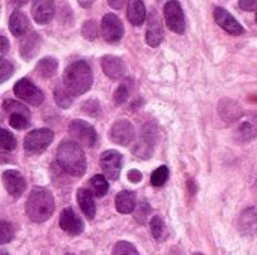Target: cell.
Returning a JSON list of instances; mask_svg holds the SVG:
<instances>
[{"instance_id":"ab89813d","label":"cell","mask_w":257,"mask_h":255,"mask_svg":"<svg viewBox=\"0 0 257 255\" xmlns=\"http://www.w3.org/2000/svg\"><path fill=\"white\" fill-rule=\"evenodd\" d=\"M239 6L244 11H257V0H239Z\"/></svg>"},{"instance_id":"7a4b0ae2","label":"cell","mask_w":257,"mask_h":255,"mask_svg":"<svg viewBox=\"0 0 257 255\" xmlns=\"http://www.w3.org/2000/svg\"><path fill=\"white\" fill-rule=\"evenodd\" d=\"M57 164L71 176H83L86 173V155L75 141H63L57 149Z\"/></svg>"},{"instance_id":"ffe728a7","label":"cell","mask_w":257,"mask_h":255,"mask_svg":"<svg viewBox=\"0 0 257 255\" xmlns=\"http://www.w3.org/2000/svg\"><path fill=\"white\" fill-rule=\"evenodd\" d=\"M39 47H41V38L38 33L32 32L30 35H27L24 38V41L21 42L20 45V54L24 60H32L33 56L38 54L39 51Z\"/></svg>"},{"instance_id":"9a60e30c","label":"cell","mask_w":257,"mask_h":255,"mask_svg":"<svg viewBox=\"0 0 257 255\" xmlns=\"http://www.w3.org/2000/svg\"><path fill=\"white\" fill-rule=\"evenodd\" d=\"M218 114L226 123H235L242 117V108L238 101L230 98H223L218 102Z\"/></svg>"},{"instance_id":"4fadbf2b","label":"cell","mask_w":257,"mask_h":255,"mask_svg":"<svg viewBox=\"0 0 257 255\" xmlns=\"http://www.w3.org/2000/svg\"><path fill=\"white\" fill-rule=\"evenodd\" d=\"M59 224H60V228H62L65 233L71 234V236H78V234H81L83 230H84L83 221L80 219V216H78L71 207L63 209V212L60 213V221H59Z\"/></svg>"},{"instance_id":"5bb4252c","label":"cell","mask_w":257,"mask_h":255,"mask_svg":"<svg viewBox=\"0 0 257 255\" xmlns=\"http://www.w3.org/2000/svg\"><path fill=\"white\" fill-rule=\"evenodd\" d=\"M2 180H3V186L6 188V191L12 197L18 198V197L23 195V192L26 189V180H24V177H23V174L20 171L8 170V171L3 173Z\"/></svg>"},{"instance_id":"52a82bcc","label":"cell","mask_w":257,"mask_h":255,"mask_svg":"<svg viewBox=\"0 0 257 255\" xmlns=\"http://www.w3.org/2000/svg\"><path fill=\"white\" fill-rule=\"evenodd\" d=\"M164 18L170 30L175 33H184L185 32V15L184 11L176 0H170L164 5Z\"/></svg>"},{"instance_id":"4316f807","label":"cell","mask_w":257,"mask_h":255,"mask_svg":"<svg viewBox=\"0 0 257 255\" xmlns=\"http://www.w3.org/2000/svg\"><path fill=\"white\" fill-rule=\"evenodd\" d=\"M54 101L59 107L62 108H69L72 105V101H74V96L65 89L63 84H57L54 87Z\"/></svg>"},{"instance_id":"ac0fdd59","label":"cell","mask_w":257,"mask_h":255,"mask_svg":"<svg viewBox=\"0 0 257 255\" xmlns=\"http://www.w3.org/2000/svg\"><path fill=\"white\" fill-rule=\"evenodd\" d=\"M238 230L244 236H253L257 233V207L245 209L238 219Z\"/></svg>"},{"instance_id":"d6a6232c","label":"cell","mask_w":257,"mask_h":255,"mask_svg":"<svg viewBox=\"0 0 257 255\" xmlns=\"http://www.w3.org/2000/svg\"><path fill=\"white\" fill-rule=\"evenodd\" d=\"M9 125L15 129H26L30 125V117H27L24 114H11Z\"/></svg>"},{"instance_id":"7402d4cb","label":"cell","mask_w":257,"mask_h":255,"mask_svg":"<svg viewBox=\"0 0 257 255\" xmlns=\"http://www.w3.org/2000/svg\"><path fill=\"white\" fill-rule=\"evenodd\" d=\"M126 17L133 26H142L146 20V8L140 0H131L126 3Z\"/></svg>"},{"instance_id":"d4e9b609","label":"cell","mask_w":257,"mask_h":255,"mask_svg":"<svg viewBox=\"0 0 257 255\" xmlns=\"http://www.w3.org/2000/svg\"><path fill=\"white\" fill-rule=\"evenodd\" d=\"M57 68H59L57 59H54V57H45V59H42V60L38 62V65H36V74L41 78H51L57 72Z\"/></svg>"},{"instance_id":"8992f818","label":"cell","mask_w":257,"mask_h":255,"mask_svg":"<svg viewBox=\"0 0 257 255\" xmlns=\"http://www.w3.org/2000/svg\"><path fill=\"white\" fill-rule=\"evenodd\" d=\"M69 134L75 141H78L80 144L86 147H93L96 144V138H98L96 131L90 123L84 120H80V119L72 120L69 123Z\"/></svg>"},{"instance_id":"8fae6325","label":"cell","mask_w":257,"mask_h":255,"mask_svg":"<svg viewBox=\"0 0 257 255\" xmlns=\"http://www.w3.org/2000/svg\"><path fill=\"white\" fill-rule=\"evenodd\" d=\"M214 18H215L217 24H218L221 29H224L229 35L239 36V35H242V33L245 32L244 27L236 21V18H235L227 9H224V8H221V6H217V8L214 9Z\"/></svg>"},{"instance_id":"f6af8a7d","label":"cell","mask_w":257,"mask_h":255,"mask_svg":"<svg viewBox=\"0 0 257 255\" xmlns=\"http://www.w3.org/2000/svg\"><path fill=\"white\" fill-rule=\"evenodd\" d=\"M6 161H8V156H5V155L0 153V164H3V162H6Z\"/></svg>"},{"instance_id":"ee69618b","label":"cell","mask_w":257,"mask_h":255,"mask_svg":"<svg viewBox=\"0 0 257 255\" xmlns=\"http://www.w3.org/2000/svg\"><path fill=\"white\" fill-rule=\"evenodd\" d=\"M167 255H184V252H182L179 248H172V249L169 251V254Z\"/></svg>"},{"instance_id":"e575fe53","label":"cell","mask_w":257,"mask_h":255,"mask_svg":"<svg viewBox=\"0 0 257 255\" xmlns=\"http://www.w3.org/2000/svg\"><path fill=\"white\" fill-rule=\"evenodd\" d=\"M14 237V230L9 222L0 221V245L9 243Z\"/></svg>"},{"instance_id":"2e32d148","label":"cell","mask_w":257,"mask_h":255,"mask_svg":"<svg viewBox=\"0 0 257 255\" xmlns=\"http://www.w3.org/2000/svg\"><path fill=\"white\" fill-rule=\"evenodd\" d=\"M164 38V29L160 15L152 11L149 14V23H148V30H146V42L151 47H158Z\"/></svg>"},{"instance_id":"83f0119b","label":"cell","mask_w":257,"mask_h":255,"mask_svg":"<svg viewBox=\"0 0 257 255\" xmlns=\"http://www.w3.org/2000/svg\"><path fill=\"white\" fill-rule=\"evenodd\" d=\"M3 110L9 114H24L27 117H30V111L26 105L17 102V101H11V99H6L3 102Z\"/></svg>"},{"instance_id":"5b68a950","label":"cell","mask_w":257,"mask_h":255,"mask_svg":"<svg viewBox=\"0 0 257 255\" xmlns=\"http://www.w3.org/2000/svg\"><path fill=\"white\" fill-rule=\"evenodd\" d=\"M14 93L18 99L24 101L26 104H30L33 107H39L44 101V93L41 92L39 87H36L30 80L23 78L15 83L14 86Z\"/></svg>"},{"instance_id":"484cf974","label":"cell","mask_w":257,"mask_h":255,"mask_svg":"<svg viewBox=\"0 0 257 255\" xmlns=\"http://www.w3.org/2000/svg\"><path fill=\"white\" fill-rule=\"evenodd\" d=\"M89 185H90V192L95 195V197H104L107 192H108V182L104 176L101 174H96L93 176L90 180H89Z\"/></svg>"},{"instance_id":"c3c4849f","label":"cell","mask_w":257,"mask_h":255,"mask_svg":"<svg viewBox=\"0 0 257 255\" xmlns=\"http://www.w3.org/2000/svg\"><path fill=\"white\" fill-rule=\"evenodd\" d=\"M194 255H205V254H200V252H199V254H194Z\"/></svg>"},{"instance_id":"ba28073f","label":"cell","mask_w":257,"mask_h":255,"mask_svg":"<svg viewBox=\"0 0 257 255\" xmlns=\"http://www.w3.org/2000/svg\"><path fill=\"white\" fill-rule=\"evenodd\" d=\"M99 164H101V168L104 171V176H107V179L117 180L120 170H122L123 156L116 150H107L101 155Z\"/></svg>"},{"instance_id":"681fc988","label":"cell","mask_w":257,"mask_h":255,"mask_svg":"<svg viewBox=\"0 0 257 255\" xmlns=\"http://www.w3.org/2000/svg\"><path fill=\"white\" fill-rule=\"evenodd\" d=\"M65 255H74V254H65Z\"/></svg>"},{"instance_id":"6da1fadb","label":"cell","mask_w":257,"mask_h":255,"mask_svg":"<svg viewBox=\"0 0 257 255\" xmlns=\"http://www.w3.org/2000/svg\"><path fill=\"white\" fill-rule=\"evenodd\" d=\"M92 81V69L84 60H77L71 63L63 74V86L72 96L86 93L90 89Z\"/></svg>"},{"instance_id":"7bdbcfd3","label":"cell","mask_w":257,"mask_h":255,"mask_svg":"<svg viewBox=\"0 0 257 255\" xmlns=\"http://www.w3.org/2000/svg\"><path fill=\"white\" fill-rule=\"evenodd\" d=\"M108 5H110V6H113L114 9H120L122 6H125V2H122V0H120V2H114V0H110V2H108Z\"/></svg>"},{"instance_id":"f907efd6","label":"cell","mask_w":257,"mask_h":255,"mask_svg":"<svg viewBox=\"0 0 257 255\" xmlns=\"http://www.w3.org/2000/svg\"><path fill=\"white\" fill-rule=\"evenodd\" d=\"M256 21H257V14H256Z\"/></svg>"},{"instance_id":"8d00e7d4","label":"cell","mask_w":257,"mask_h":255,"mask_svg":"<svg viewBox=\"0 0 257 255\" xmlns=\"http://www.w3.org/2000/svg\"><path fill=\"white\" fill-rule=\"evenodd\" d=\"M128 95H130V87H128V84H120L117 89H116V92H114V102L117 104V105H122V104H125L126 102V99H128Z\"/></svg>"},{"instance_id":"e0dca14e","label":"cell","mask_w":257,"mask_h":255,"mask_svg":"<svg viewBox=\"0 0 257 255\" xmlns=\"http://www.w3.org/2000/svg\"><path fill=\"white\" fill-rule=\"evenodd\" d=\"M104 74L111 80H120L126 74V65L120 57L116 56H104L101 60Z\"/></svg>"},{"instance_id":"7dc6e473","label":"cell","mask_w":257,"mask_h":255,"mask_svg":"<svg viewBox=\"0 0 257 255\" xmlns=\"http://www.w3.org/2000/svg\"><path fill=\"white\" fill-rule=\"evenodd\" d=\"M0 255H9L8 252H5V251H0Z\"/></svg>"},{"instance_id":"d6986e66","label":"cell","mask_w":257,"mask_h":255,"mask_svg":"<svg viewBox=\"0 0 257 255\" xmlns=\"http://www.w3.org/2000/svg\"><path fill=\"white\" fill-rule=\"evenodd\" d=\"M32 14L38 24H47L54 17V3L50 0H38L33 3Z\"/></svg>"},{"instance_id":"3957f363","label":"cell","mask_w":257,"mask_h":255,"mask_svg":"<svg viewBox=\"0 0 257 255\" xmlns=\"http://www.w3.org/2000/svg\"><path fill=\"white\" fill-rule=\"evenodd\" d=\"M54 212V200L48 189L35 188L27 198L26 213L33 222H44L51 218Z\"/></svg>"},{"instance_id":"bcb514c9","label":"cell","mask_w":257,"mask_h":255,"mask_svg":"<svg viewBox=\"0 0 257 255\" xmlns=\"http://www.w3.org/2000/svg\"><path fill=\"white\" fill-rule=\"evenodd\" d=\"M81 6H92V2H80Z\"/></svg>"},{"instance_id":"30bf717a","label":"cell","mask_w":257,"mask_h":255,"mask_svg":"<svg viewBox=\"0 0 257 255\" xmlns=\"http://www.w3.org/2000/svg\"><path fill=\"white\" fill-rule=\"evenodd\" d=\"M235 135L239 141H251L257 138V111H250L242 114L236 122Z\"/></svg>"},{"instance_id":"f1b7e54d","label":"cell","mask_w":257,"mask_h":255,"mask_svg":"<svg viewBox=\"0 0 257 255\" xmlns=\"http://www.w3.org/2000/svg\"><path fill=\"white\" fill-rule=\"evenodd\" d=\"M151 233L155 237V240H164L166 237V225L160 216H154L151 219Z\"/></svg>"},{"instance_id":"d590c367","label":"cell","mask_w":257,"mask_h":255,"mask_svg":"<svg viewBox=\"0 0 257 255\" xmlns=\"http://www.w3.org/2000/svg\"><path fill=\"white\" fill-rule=\"evenodd\" d=\"M12 74H14L12 63L5 60V59H0V84L5 83L6 80H9Z\"/></svg>"},{"instance_id":"7c38bea8","label":"cell","mask_w":257,"mask_h":255,"mask_svg":"<svg viewBox=\"0 0 257 255\" xmlns=\"http://www.w3.org/2000/svg\"><path fill=\"white\" fill-rule=\"evenodd\" d=\"M110 137L119 146H130L136 138V131L128 120H117L111 126Z\"/></svg>"},{"instance_id":"f546056e","label":"cell","mask_w":257,"mask_h":255,"mask_svg":"<svg viewBox=\"0 0 257 255\" xmlns=\"http://www.w3.org/2000/svg\"><path fill=\"white\" fill-rule=\"evenodd\" d=\"M17 147V140L14 134L5 128H0V149L3 150H14Z\"/></svg>"},{"instance_id":"f35d334b","label":"cell","mask_w":257,"mask_h":255,"mask_svg":"<svg viewBox=\"0 0 257 255\" xmlns=\"http://www.w3.org/2000/svg\"><path fill=\"white\" fill-rule=\"evenodd\" d=\"M83 110H84L86 113H89L90 116H93V117H96V116L99 114V111H101L99 104H98L96 101H87V102H84Z\"/></svg>"},{"instance_id":"1f68e13d","label":"cell","mask_w":257,"mask_h":255,"mask_svg":"<svg viewBox=\"0 0 257 255\" xmlns=\"http://www.w3.org/2000/svg\"><path fill=\"white\" fill-rule=\"evenodd\" d=\"M149 215H151V206H149L146 201H142V203L137 206V209L134 210V218H136V221L140 222V224H146Z\"/></svg>"},{"instance_id":"60d3db41","label":"cell","mask_w":257,"mask_h":255,"mask_svg":"<svg viewBox=\"0 0 257 255\" xmlns=\"http://www.w3.org/2000/svg\"><path fill=\"white\" fill-rule=\"evenodd\" d=\"M142 179H143V176H142V173L139 170H131L128 173V180L133 182V183H139V182H142Z\"/></svg>"},{"instance_id":"277c9868","label":"cell","mask_w":257,"mask_h":255,"mask_svg":"<svg viewBox=\"0 0 257 255\" xmlns=\"http://www.w3.org/2000/svg\"><path fill=\"white\" fill-rule=\"evenodd\" d=\"M53 138L54 134L51 129L41 128V129L30 131L24 138V149L30 153H41L51 144Z\"/></svg>"},{"instance_id":"b9f144b4","label":"cell","mask_w":257,"mask_h":255,"mask_svg":"<svg viewBox=\"0 0 257 255\" xmlns=\"http://www.w3.org/2000/svg\"><path fill=\"white\" fill-rule=\"evenodd\" d=\"M9 48V42L5 36H0V54H5Z\"/></svg>"},{"instance_id":"74e56055","label":"cell","mask_w":257,"mask_h":255,"mask_svg":"<svg viewBox=\"0 0 257 255\" xmlns=\"http://www.w3.org/2000/svg\"><path fill=\"white\" fill-rule=\"evenodd\" d=\"M83 36L90 39V41L96 38V24H95V21L90 20V21L84 23V26H83Z\"/></svg>"},{"instance_id":"603a6c76","label":"cell","mask_w":257,"mask_h":255,"mask_svg":"<svg viewBox=\"0 0 257 255\" xmlns=\"http://www.w3.org/2000/svg\"><path fill=\"white\" fill-rule=\"evenodd\" d=\"M136 204H137L136 194L131 191H122L116 195V210L119 213L123 215L133 213L136 210Z\"/></svg>"},{"instance_id":"cb8c5ba5","label":"cell","mask_w":257,"mask_h":255,"mask_svg":"<svg viewBox=\"0 0 257 255\" xmlns=\"http://www.w3.org/2000/svg\"><path fill=\"white\" fill-rule=\"evenodd\" d=\"M9 29L14 36H24L29 30V20L24 12L15 11L9 18Z\"/></svg>"},{"instance_id":"4dcf8cb0","label":"cell","mask_w":257,"mask_h":255,"mask_svg":"<svg viewBox=\"0 0 257 255\" xmlns=\"http://www.w3.org/2000/svg\"><path fill=\"white\" fill-rule=\"evenodd\" d=\"M167 179H169V168H167L166 165H161V167H158V168L152 173V176H151V183H152L154 186L160 188V186H163V185L167 182Z\"/></svg>"},{"instance_id":"9c48e42d","label":"cell","mask_w":257,"mask_h":255,"mask_svg":"<svg viewBox=\"0 0 257 255\" xmlns=\"http://www.w3.org/2000/svg\"><path fill=\"white\" fill-rule=\"evenodd\" d=\"M101 33L102 38L110 44L120 41L123 36V24L120 18L114 14H105L101 21Z\"/></svg>"},{"instance_id":"44dd1931","label":"cell","mask_w":257,"mask_h":255,"mask_svg":"<svg viewBox=\"0 0 257 255\" xmlns=\"http://www.w3.org/2000/svg\"><path fill=\"white\" fill-rule=\"evenodd\" d=\"M77 201L78 206L81 209V212L84 213V216L87 219H93L95 213H96V207H95V201H93V195L89 189H78L77 191Z\"/></svg>"},{"instance_id":"836d02e7","label":"cell","mask_w":257,"mask_h":255,"mask_svg":"<svg viewBox=\"0 0 257 255\" xmlns=\"http://www.w3.org/2000/svg\"><path fill=\"white\" fill-rule=\"evenodd\" d=\"M111 255H139V252L130 242H117Z\"/></svg>"}]
</instances>
